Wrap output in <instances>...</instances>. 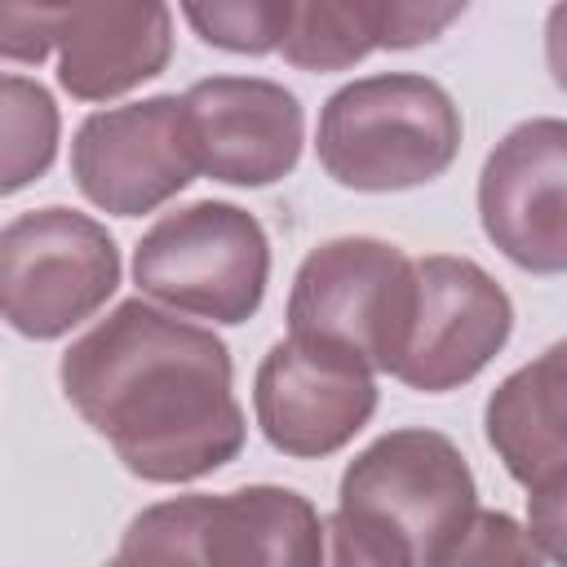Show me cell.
<instances>
[{
    "label": "cell",
    "mask_w": 567,
    "mask_h": 567,
    "mask_svg": "<svg viewBox=\"0 0 567 567\" xmlns=\"http://www.w3.org/2000/svg\"><path fill=\"white\" fill-rule=\"evenodd\" d=\"M120 563H195V567H310L323 558V523L292 487L195 492L142 509L120 549Z\"/></svg>",
    "instance_id": "4"
},
{
    "label": "cell",
    "mask_w": 567,
    "mask_h": 567,
    "mask_svg": "<svg viewBox=\"0 0 567 567\" xmlns=\"http://www.w3.org/2000/svg\"><path fill=\"white\" fill-rule=\"evenodd\" d=\"M279 53L297 71H346L372 53L350 0H292Z\"/></svg>",
    "instance_id": "16"
},
{
    "label": "cell",
    "mask_w": 567,
    "mask_h": 567,
    "mask_svg": "<svg viewBox=\"0 0 567 567\" xmlns=\"http://www.w3.org/2000/svg\"><path fill=\"white\" fill-rule=\"evenodd\" d=\"M62 394L146 483H190L244 447L230 350L155 306L120 301L62 354Z\"/></svg>",
    "instance_id": "1"
},
{
    "label": "cell",
    "mask_w": 567,
    "mask_h": 567,
    "mask_svg": "<svg viewBox=\"0 0 567 567\" xmlns=\"http://www.w3.org/2000/svg\"><path fill=\"white\" fill-rule=\"evenodd\" d=\"M58 80L80 102H106L155 80L173 58L168 0H84L58 27Z\"/></svg>",
    "instance_id": "14"
},
{
    "label": "cell",
    "mask_w": 567,
    "mask_h": 567,
    "mask_svg": "<svg viewBox=\"0 0 567 567\" xmlns=\"http://www.w3.org/2000/svg\"><path fill=\"white\" fill-rule=\"evenodd\" d=\"M292 0H182L190 31L226 53H270L288 27Z\"/></svg>",
    "instance_id": "17"
},
{
    "label": "cell",
    "mask_w": 567,
    "mask_h": 567,
    "mask_svg": "<svg viewBox=\"0 0 567 567\" xmlns=\"http://www.w3.org/2000/svg\"><path fill=\"white\" fill-rule=\"evenodd\" d=\"M478 509L461 447L439 430H390L363 447L337 492L332 558L354 567L456 563Z\"/></svg>",
    "instance_id": "2"
},
{
    "label": "cell",
    "mask_w": 567,
    "mask_h": 567,
    "mask_svg": "<svg viewBox=\"0 0 567 567\" xmlns=\"http://www.w3.org/2000/svg\"><path fill=\"white\" fill-rule=\"evenodd\" d=\"M195 164L226 186H270L301 159V102L257 75H213L182 93Z\"/></svg>",
    "instance_id": "13"
},
{
    "label": "cell",
    "mask_w": 567,
    "mask_h": 567,
    "mask_svg": "<svg viewBox=\"0 0 567 567\" xmlns=\"http://www.w3.org/2000/svg\"><path fill=\"white\" fill-rule=\"evenodd\" d=\"M319 164L346 190H412L461 151V111L439 80L368 75L319 111Z\"/></svg>",
    "instance_id": "3"
},
{
    "label": "cell",
    "mask_w": 567,
    "mask_h": 567,
    "mask_svg": "<svg viewBox=\"0 0 567 567\" xmlns=\"http://www.w3.org/2000/svg\"><path fill=\"white\" fill-rule=\"evenodd\" d=\"M509 292L470 257L412 261V310L390 377L408 390L443 394L474 381L509 341Z\"/></svg>",
    "instance_id": "8"
},
{
    "label": "cell",
    "mask_w": 567,
    "mask_h": 567,
    "mask_svg": "<svg viewBox=\"0 0 567 567\" xmlns=\"http://www.w3.org/2000/svg\"><path fill=\"white\" fill-rule=\"evenodd\" d=\"M536 554H540L536 540L523 536V527L509 514H492V509L483 514V509H474L470 532H465V540L456 549V563H527Z\"/></svg>",
    "instance_id": "20"
},
{
    "label": "cell",
    "mask_w": 567,
    "mask_h": 567,
    "mask_svg": "<svg viewBox=\"0 0 567 567\" xmlns=\"http://www.w3.org/2000/svg\"><path fill=\"white\" fill-rule=\"evenodd\" d=\"M71 173L80 195L102 213H155L199 173L186 102L159 93L89 115L71 142Z\"/></svg>",
    "instance_id": "9"
},
{
    "label": "cell",
    "mask_w": 567,
    "mask_h": 567,
    "mask_svg": "<svg viewBox=\"0 0 567 567\" xmlns=\"http://www.w3.org/2000/svg\"><path fill=\"white\" fill-rule=\"evenodd\" d=\"M58 128V106L44 84L0 75V195H13L49 173Z\"/></svg>",
    "instance_id": "15"
},
{
    "label": "cell",
    "mask_w": 567,
    "mask_h": 567,
    "mask_svg": "<svg viewBox=\"0 0 567 567\" xmlns=\"http://www.w3.org/2000/svg\"><path fill=\"white\" fill-rule=\"evenodd\" d=\"M483 430L509 478L527 487L536 549L558 558L567 518V346H549L505 377L487 399Z\"/></svg>",
    "instance_id": "12"
},
{
    "label": "cell",
    "mask_w": 567,
    "mask_h": 567,
    "mask_svg": "<svg viewBox=\"0 0 567 567\" xmlns=\"http://www.w3.org/2000/svg\"><path fill=\"white\" fill-rule=\"evenodd\" d=\"M567 124L558 115L509 128L483 164V235L532 275L567 270Z\"/></svg>",
    "instance_id": "11"
},
{
    "label": "cell",
    "mask_w": 567,
    "mask_h": 567,
    "mask_svg": "<svg viewBox=\"0 0 567 567\" xmlns=\"http://www.w3.org/2000/svg\"><path fill=\"white\" fill-rule=\"evenodd\" d=\"M372 49H416L439 40L470 0H350Z\"/></svg>",
    "instance_id": "18"
},
{
    "label": "cell",
    "mask_w": 567,
    "mask_h": 567,
    "mask_svg": "<svg viewBox=\"0 0 567 567\" xmlns=\"http://www.w3.org/2000/svg\"><path fill=\"white\" fill-rule=\"evenodd\" d=\"M120 288V248L75 208H35L0 230V319L53 341L97 315Z\"/></svg>",
    "instance_id": "6"
},
{
    "label": "cell",
    "mask_w": 567,
    "mask_h": 567,
    "mask_svg": "<svg viewBox=\"0 0 567 567\" xmlns=\"http://www.w3.org/2000/svg\"><path fill=\"white\" fill-rule=\"evenodd\" d=\"M412 310V257L385 239L346 235L319 244L292 279L288 332L346 350L390 372Z\"/></svg>",
    "instance_id": "7"
},
{
    "label": "cell",
    "mask_w": 567,
    "mask_h": 567,
    "mask_svg": "<svg viewBox=\"0 0 567 567\" xmlns=\"http://www.w3.org/2000/svg\"><path fill=\"white\" fill-rule=\"evenodd\" d=\"M252 412L275 452L328 456L377 412V381L363 359L288 332L257 368Z\"/></svg>",
    "instance_id": "10"
},
{
    "label": "cell",
    "mask_w": 567,
    "mask_h": 567,
    "mask_svg": "<svg viewBox=\"0 0 567 567\" xmlns=\"http://www.w3.org/2000/svg\"><path fill=\"white\" fill-rule=\"evenodd\" d=\"M133 279L146 297L213 323H244L257 315L270 279V244L261 221L221 199H199L159 217L137 252Z\"/></svg>",
    "instance_id": "5"
},
{
    "label": "cell",
    "mask_w": 567,
    "mask_h": 567,
    "mask_svg": "<svg viewBox=\"0 0 567 567\" xmlns=\"http://www.w3.org/2000/svg\"><path fill=\"white\" fill-rule=\"evenodd\" d=\"M84 0H0V58L44 62L62 18Z\"/></svg>",
    "instance_id": "19"
}]
</instances>
